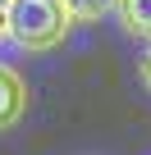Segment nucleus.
Here are the masks:
<instances>
[{
	"label": "nucleus",
	"instance_id": "f257e3e1",
	"mask_svg": "<svg viewBox=\"0 0 151 155\" xmlns=\"http://www.w3.org/2000/svg\"><path fill=\"white\" fill-rule=\"evenodd\" d=\"M5 23H9V41L23 50H55L69 28L73 14L64 9V0H9L5 5Z\"/></svg>",
	"mask_w": 151,
	"mask_h": 155
},
{
	"label": "nucleus",
	"instance_id": "f03ea898",
	"mask_svg": "<svg viewBox=\"0 0 151 155\" xmlns=\"http://www.w3.org/2000/svg\"><path fill=\"white\" fill-rule=\"evenodd\" d=\"M23 114H28V82H23L19 68L0 64V132L19 128Z\"/></svg>",
	"mask_w": 151,
	"mask_h": 155
},
{
	"label": "nucleus",
	"instance_id": "7ed1b4c3",
	"mask_svg": "<svg viewBox=\"0 0 151 155\" xmlns=\"http://www.w3.org/2000/svg\"><path fill=\"white\" fill-rule=\"evenodd\" d=\"M115 14L133 41H151V0H115Z\"/></svg>",
	"mask_w": 151,
	"mask_h": 155
},
{
	"label": "nucleus",
	"instance_id": "20e7f679",
	"mask_svg": "<svg viewBox=\"0 0 151 155\" xmlns=\"http://www.w3.org/2000/svg\"><path fill=\"white\" fill-rule=\"evenodd\" d=\"M64 9L73 14V23H92V18L115 9V0H64Z\"/></svg>",
	"mask_w": 151,
	"mask_h": 155
},
{
	"label": "nucleus",
	"instance_id": "39448f33",
	"mask_svg": "<svg viewBox=\"0 0 151 155\" xmlns=\"http://www.w3.org/2000/svg\"><path fill=\"white\" fill-rule=\"evenodd\" d=\"M137 73H142V87L151 91V50H146V59H142V68H137Z\"/></svg>",
	"mask_w": 151,
	"mask_h": 155
},
{
	"label": "nucleus",
	"instance_id": "423d86ee",
	"mask_svg": "<svg viewBox=\"0 0 151 155\" xmlns=\"http://www.w3.org/2000/svg\"><path fill=\"white\" fill-rule=\"evenodd\" d=\"M9 37V23H5V5H0V41Z\"/></svg>",
	"mask_w": 151,
	"mask_h": 155
},
{
	"label": "nucleus",
	"instance_id": "0eeeda50",
	"mask_svg": "<svg viewBox=\"0 0 151 155\" xmlns=\"http://www.w3.org/2000/svg\"><path fill=\"white\" fill-rule=\"evenodd\" d=\"M0 5H9V0H0Z\"/></svg>",
	"mask_w": 151,
	"mask_h": 155
}]
</instances>
